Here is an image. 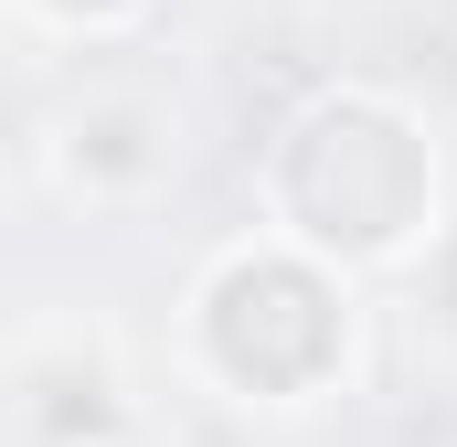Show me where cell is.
Listing matches in <instances>:
<instances>
[{"mask_svg": "<svg viewBox=\"0 0 457 447\" xmlns=\"http://www.w3.org/2000/svg\"><path fill=\"white\" fill-rule=\"evenodd\" d=\"M436 203V160L415 117L383 97H320L277 149V214L298 224L320 256H394Z\"/></svg>", "mask_w": 457, "mask_h": 447, "instance_id": "6da1fadb", "label": "cell"}, {"mask_svg": "<svg viewBox=\"0 0 457 447\" xmlns=\"http://www.w3.org/2000/svg\"><path fill=\"white\" fill-rule=\"evenodd\" d=\"M203 351L245 394H309L341 362V288L309 256H234L203 288Z\"/></svg>", "mask_w": 457, "mask_h": 447, "instance_id": "7a4b0ae2", "label": "cell"}, {"mask_svg": "<svg viewBox=\"0 0 457 447\" xmlns=\"http://www.w3.org/2000/svg\"><path fill=\"white\" fill-rule=\"evenodd\" d=\"M21 426H32V437H75V426H86V437H107V426H117L107 362H64V373H54V362H32V373H21Z\"/></svg>", "mask_w": 457, "mask_h": 447, "instance_id": "3957f363", "label": "cell"}, {"mask_svg": "<svg viewBox=\"0 0 457 447\" xmlns=\"http://www.w3.org/2000/svg\"><path fill=\"white\" fill-rule=\"evenodd\" d=\"M75 160L107 171V181H117V171H138V160H149V149H138V117H128V107H96L86 128H75Z\"/></svg>", "mask_w": 457, "mask_h": 447, "instance_id": "277c9868", "label": "cell"}, {"mask_svg": "<svg viewBox=\"0 0 457 447\" xmlns=\"http://www.w3.org/2000/svg\"><path fill=\"white\" fill-rule=\"evenodd\" d=\"M436 299L457 309V234H447V256H436Z\"/></svg>", "mask_w": 457, "mask_h": 447, "instance_id": "5b68a950", "label": "cell"}, {"mask_svg": "<svg viewBox=\"0 0 457 447\" xmlns=\"http://www.w3.org/2000/svg\"><path fill=\"white\" fill-rule=\"evenodd\" d=\"M43 11H75V21H96V11H117V0H43Z\"/></svg>", "mask_w": 457, "mask_h": 447, "instance_id": "8992f818", "label": "cell"}]
</instances>
